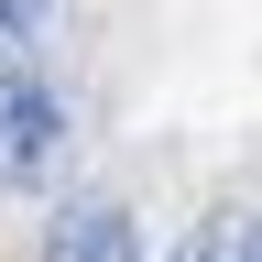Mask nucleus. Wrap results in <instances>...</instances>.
Returning a JSON list of instances; mask_svg holds the SVG:
<instances>
[{"mask_svg": "<svg viewBox=\"0 0 262 262\" xmlns=\"http://www.w3.org/2000/svg\"><path fill=\"white\" fill-rule=\"evenodd\" d=\"M241 262H251V251H241Z\"/></svg>", "mask_w": 262, "mask_h": 262, "instance_id": "nucleus-5", "label": "nucleus"}, {"mask_svg": "<svg viewBox=\"0 0 262 262\" xmlns=\"http://www.w3.org/2000/svg\"><path fill=\"white\" fill-rule=\"evenodd\" d=\"M66 33V0H0V66H33Z\"/></svg>", "mask_w": 262, "mask_h": 262, "instance_id": "nucleus-3", "label": "nucleus"}, {"mask_svg": "<svg viewBox=\"0 0 262 262\" xmlns=\"http://www.w3.org/2000/svg\"><path fill=\"white\" fill-rule=\"evenodd\" d=\"M44 262H142V229H131V208H110V196H77V208H55Z\"/></svg>", "mask_w": 262, "mask_h": 262, "instance_id": "nucleus-2", "label": "nucleus"}, {"mask_svg": "<svg viewBox=\"0 0 262 262\" xmlns=\"http://www.w3.org/2000/svg\"><path fill=\"white\" fill-rule=\"evenodd\" d=\"M66 98L33 77V66H0V186L33 196V186H55V164H66Z\"/></svg>", "mask_w": 262, "mask_h": 262, "instance_id": "nucleus-1", "label": "nucleus"}, {"mask_svg": "<svg viewBox=\"0 0 262 262\" xmlns=\"http://www.w3.org/2000/svg\"><path fill=\"white\" fill-rule=\"evenodd\" d=\"M251 262H262V251H251Z\"/></svg>", "mask_w": 262, "mask_h": 262, "instance_id": "nucleus-4", "label": "nucleus"}]
</instances>
